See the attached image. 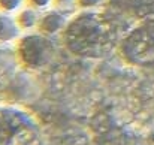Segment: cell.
Here are the masks:
<instances>
[{
  "label": "cell",
  "mask_w": 154,
  "mask_h": 145,
  "mask_svg": "<svg viewBox=\"0 0 154 145\" xmlns=\"http://www.w3.org/2000/svg\"><path fill=\"white\" fill-rule=\"evenodd\" d=\"M112 11L138 20L154 18V0H108Z\"/></svg>",
  "instance_id": "obj_5"
},
{
  "label": "cell",
  "mask_w": 154,
  "mask_h": 145,
  "mask_svg": "<svg viewBox=\"0 0 154 145\" xmlns=\"http://www.w3.org/2000/svg\"><path fill=\"white\" fill-rule=\"evenodd\" d=\"M67 24H69L67 14L61 9L54 8V9H47L45 12H42L38 30L47 36H55L58 33H63Z\"/></svg>",
  "instance_id": "obj_6"
},
{
  "label": "cell",
  "mask_w": 154,
  "mask_h": 145,
  "mask_svg": "<svg viewBox=\"0 0 154 145\" xmlns=\"http://www.w3.org/2000/svg\"><path fill=\"white\" fill-rule=\"evenodd\" d=\"M27 3L39 11H47L54 6V0H27Z\"/></svg>",
  "instance_id": "obj_12"
},
{
  "label": "cell",
  "mask_w": 154,
  "mask_h": 145,
  "mask_svg": "<svg viewBox=\"0 0 154 145\" xmlns=\"http://www.w3.org/2000/svg\"><path fill=\"white\" fill-rule=\"evenodd\" d=\"M0 145H42L35 118L14 106H0Z\"/></svg>",
  "instance_id": "obj_2"
},
{
  "label": "cell",
  "mask_w": 154,
  "mask_h": 145,
  "mask_svg": "<svg viewBox=\"0 0 154 145\" xmlns=\"http://www.w3.org/2000/svg\"><path fill=\"white\" fill-rule=\"evenodd\" d=\"M44 33H32L20 39L18 44V57L29 67H42L52 57L54 47L50 39Z\"/></svg>",
  "instance_id": "obj_4"
},
{
  "label": "cell",
  "mask_w": 154,
  "mask_h": 145,
  "mask_svg": "<svg viewBox=\"0 0 154 145\" xmlns=\"http://www.w3.org/2000/svg\"><path fill=\"white\" fill-rule=\"evenodd\" d=\"M27 0H0V12L6 14H17L24 6H27Z\"/></svg>",
  "instance_id": "obj_9"
},
{
  "label": "cell",
  "mask_w": 154,
  "mask_h": 145,
  "mask_svg": "<svg viewBox=\"0 0 154 145\" xmlns=\"http://www.w3.org/2000/svg\"><path fill=\"white\" fill-rule=\"evenodd\" d=\"M108 0H78V8L82 11H96L102 8Z\"/></svg>",
  "instance_id": "obj_10"
},
{
  "label": "cell",
  "mask_w": 154,
  "mask_h": 145,
  "mask_svg": "<svg viewBox=\"0 0 154 145\" xmlns=\"http://www.w3.org/2000/svg\"><path fill=\"white\" fill-rule=\"evenodd\" d=\"M123 15L111 12L85 11L69 21L64 33V44L73 54L82 57H102L121 39Z\"/></svg>",
  "instance_id": "obj_1"
},
{
  "label": "cell",
  "mask_w": 154,
  "mask_h": 145,
  "mask_svg": "<svg viewBox=\"0 0 154 145\" xmlns=\"http://www.w3.org/2000/svg\"><path fill=\"white\" fill-rule=\"evenodd\" d=\"M120 49L129 63L154 69V18L126 33L120 41Z\"/></svg>",
  "instance_id": "obj_3"
},
{
  "label": "cell",
  "mask_w": 154,
  "mask_h": 145,
  "mask_svg": "<svg viewBox=\"0 0 154 145\" xmlns=\"http://www.w3.org/2000/svg\"><path fill=\"white\" fill-rule=\"evenodd\" d=\"M15 17H17V21H18L20 27L23 29V32H32L39 27L42 11L29 5V6H24L20 12H17Z\"/></svg>",
  "instance_id": "obj_8"
},
{
  "label": "cell",
  "mask_w": 154,
  "mask_h": 145,
  "mask_svg": "<svg viewBox=\"0 0 154 145\" xmlns=\"http://www.w3.org/2000/svg\"><path fill=\"white\" fill-rule=\"evenodd\" d=\"M23 29L14 14L0 12V45H9L21 39Z\"/></svg>",
  "instance_id": "obj_7"
},
{
  "label": "cell",
  "mask_w": 154,
  "mask_h": 145,
  "mask_svg": "<svg viewBox=\"0 0 154 145\" xmlns=\"http://www.w3.org/2000/svg\"><path fill=\"white\" fill-rule=\"evenodd\" d=\"M54 6L64 12L78 8V0H54Z\"/></svg>",
  "instance_id": "obj_11"
}]
</instances>
